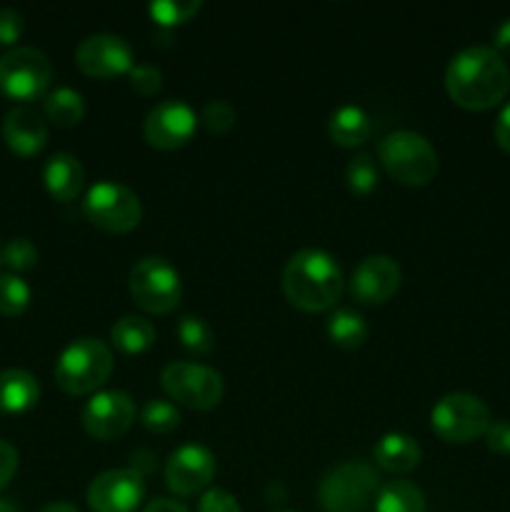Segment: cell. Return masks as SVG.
<instances>
[{
    "label": "cell",
    "mask_w": 510,
    "mask_h": 512,
    "mask_svg": "<svg viewBox=\"0 0 510 512\" xmlns=\"http://www.w3.org/2000/svg\"><path fill=\"white\" fill-rule=\"evenodd\" d=\"M450 98L468 110H488L510 90V70L503 55L488 45H470L450 58L445 70Z\"/></svg>",
    "instance_id": "obj_1"
},
{
    "label": "cell",
    "mask_w": 510,
    "mask_h": 512,
    "mask_svg": "<svg viewBox=\"0 0 510 512\" xmlns=\"http://www.w3.org/2000/svg\"><path fill=\"white\" fill-rule=\"evenodd\" d=\"M343 270L338 260L320 248H303L283 270V293L295 308L320 313L333 308L343 295Z\"/></svg>",
    "instance_id": "obj_2"
},
{
    "label": "cell",
    "mask_w": 510,
    "mask_h": 512,
    "mask_svg": "<svg viewBox=\"0 0 510 512\" xmlns=\"http://www.w3.org/2000/svg\"><path fill=\"white\" fill-rule=\"evenodd\" d=\"M380 490V475L365 460L333 465L318 485V503L325 512H363Z\"/></svg>",
    "instance_id": "obj_3"
},
{
    "label": "cell",
    "mask_w": 510,
    "mask_h": 512,
    "mask_svg": "<svg viewBox=\"0 0 510 512\" xmlns=\"http://www.w3.org/2000/svg\"><path fill=\"white\" fill-rule=\"evenodd\" d=\"M378 158L390 178L405 185H425L438 173V153L425 135L393 130L378 145Z\"/></svg>",
    "instance_id": "obj_4"
},
{
    "label": "cell",
    "mask_w": 510,
    "mask_h": 512,
    "mask_svg": "<svg viewBox=\"0 0 510 512\" xmlns=\"http://www.w3.org/2000/svg\"><path fill=\"white\" fill-rule=\"evenodd\" d=\"M113 373V353L98 338H78L60 353L55 363V383L70 395L98 390Z\"/></svg>",
    "instance_id": "obj_5"
},
{
    "label": "cell",
    "mask_w": 510,
    "mask_h": 512,
    "mask_svg": "<svg viewBox=\"0 0 510 512\" xmlns=\"http://www.w3.org/2000/svg\"><path fill=\"white\" fill-rule=\"evenodd\" d=\"M130 295L148 313L168 315L178 308L183 283L168 260L160 255H145L130 268Z\"/></svg>",
    "instance_id": "obj_6"
},
{
    "label": "cell",
    "mask_w": 510,
    "mask_h": 512,
    "mask_svg": "<svg viewBox=\"0 0 510 512\" xmlns=\"http://www.w3.org/2000/svg\"><path fill=\"white\" fill-rule=\"evenodd\" d=\"M83 213L98 228L110 233H128L138 228L143 218V205L135 190L115 180H100L90 185L83 200Z\"/></svg>",
    "instance_id": "obj_7"
},
{
    "label": "cell",
    "mask_w": 510,
    "mask_h": 512,
    "mask_svg": "<svg viewBox=\"0 0 510 512\" xmlns=\"http://www.w3.org/2000/svg\"><path fill=\"white\" fill-rule=\"evenodd\" d=\"M433 430L448 443H470L485 435L490 425V410L478 395L448 393L430 410Z\"/></svg>",
    "instance_id": "obj_8"
},
{
    "label": "cell",
    "mask_w": 510,
    "mask_h": 512,
    "mask_svg": "<svg viewBox=\"0 0 510 512\" xmlns=\"http://www.w3.org/2000/svg\"><path fill=\"white\" fill-rule=\"evenodd\" d=\"M53 65L38 48H13L0 58V93L10 100H35L48 90Z\"/></svg>",
    "instance_id": "obj_9"
},
{
    "label": "cell",
    "mask_w": 510,
    "mask_h": 512,
    "mask_svg": "<svg viewBox=\"0 0 510 512\" xmlns=\"http://www.w3.org/2000/svg\"><path fill=\"white\" fill-rule=\"evenodd\" d=\"M160 383L170 398L195 410L215 408L225 390L223 375L218 370L200 363H188V360L165 365L160 373Z\"/></svg>",
    "instance_id": "obj_10"
},
{
    "label": "cell",
    "mask_w": 510,
    "mask_h": 512,
    "mask_svg": "<svg viewBox=\"0 0 510 512\" xmlns=\"http://www.w3.org/2000/svg\"><path fill=\"white\" fill-rule=\"evenodd\" d=\"M143 495V475L135 468L105 470L88 485V505L93 512H133Z\"/></svg>",
    "instance_id": "obj_11"
},
{
    "label": "cell",
    "mask_w": 510,
    "mask_h": 512,
    "mask_svg": "<svg viewBox=\"0 0 510 512\" xmlns=\"http://www.w3.org/2000/svg\"><path fill=\"white\" fill-rule=\"evenodd\" d=\"M75 63L93 78H115V75L130 73L133 50L120 35L95 33L80 40V45L75 48Z\"/></svg>",
    "instance_id": "obj_12"
},
{
    "label": "cell",
    "mask_w": 510,
    "mask_h": 512,
    "mask_svg": "<svg viewBox=\"0 0 510 512\" xmlns=\"http://www.w3.org/2000/svg\"><path fill=\"white\" fill-rule=\"evenodd\" d=\"M83 428L98 440L120 438L135 420V403L123 390L95 393L83 408Z\"/></svg>",
    "instance_id": "obj_13"
},
{
    "label": "cell",
    "mask_w": 510,
    "mask_h": 512,
    "mask_svg": "<svg viewBox=\"0 0 510 512\" xmlns=\"http://www.w3.org/2000/svg\"><path fill=\"white\" fill-rule=\"evenodd\" d=\"M195 110L183 100H163L145 115L143 133L145 140L155 148L173 150L188 143L195 133Z\"/></svg>",
    "instance_id": "obj_14"
},
{
    "label": "cell",
    "mask_w": 510,
    "mask_h": 512,
    "mask_svg": "<svg viewBox=\"0 0 510 512\" xmlns=\"http://www.w3.org/2000/svg\"><path fill=\"white\" fill-rule=\"evenodd\" d=\"M215 475V455L205 445H180L165 465V480L175 495H195L208 488Z\"/></svg>",
    "instance_id": "obj_15"
},
{
    "label": "cell",
    "mask_w": 510,
    "mask_h": 512,
    "mask_svg": "<svg viewBox=\"0 0 510 512\" xmlns=\"http://www.w3.org/2000/svg\"><path fill=\"white\" fill-rule=\"evenodd\" d=\"M400 265L390 255H368L350 275V293L358 303L380 305L400 288Z\"/></svg>",
    "instance_id": "obj_16"
},
{
    "label": "cell",
    "mask_w": 510,
    "mask_h": 512,
    "mask_svg": "<svg viewBox=\"0 0 510 512\" xmlns=\"http://www.w3.org/2000/svg\"><path fill=\"white\" fill-rule=\"evenodd\" d=\"M3 140L13 153L28 155L40 153L48 143V125H45L43 115L35 113L28 105H18V108L8 110L3 118Z\"/></svg>",
    "instance_id": "obj_17"
},
{
    "label": "cell",
    "mask_w": 510,
    "mask_h": 512,
    "mask_svg": "<svg viewBox=\"0 0 510 512\" xmlns=\"http://www.w3.org/2000/svg\"><path fill=\"white\" fill-rule=\"evenodd\" d=\"M40 400V383L33 373L20 368L0 370V413L18 415L35 408Z\"/></svg>",
    "instance_id": "obj_18"
},
{
    "label": "cell",
    "mask_w": 510,
    "mask_h": 512,
    "mask_svg": "<svg viewBox=\"0 0 510 512\" xmlns=\"http://www.w3.org/2000/svg\"><path fill=\"white\" fill-rule=\"evenodd\" d=\"M43 180L48 193L53 195L55 200H73L75 195L83 190L85 183V170L80 165V160L70 153H55L50 155L48 163L43 168Z\"/></svg>",
    "instance_id": "obj_19"
},
{
    "label": "cell",
    "mask_w": 510,
    "mask_h": 512,
    "mask_svg": "<svg viewBox=\"0 0 510 512\" xmlns=\"http://www.w3.org/2000/svg\"><path fill=\"white\" fill-rule=\"evenodd\" d=\"M420 455H423V450H420L418 440L405 433L383 435L373 448L375 463L390 473H408V470L418 468Z\"/></svg>",
    "instance_id": "obj_20"
},
{
    "label": "cell",
    "mask_w": 510,
    "mask_h": 512,
    "mask_svg": "<svg viewBox=\"0 0 510 512\" xmlns=\"http://www.w3.org/2000/svg\"><path fill=\"white\" fill-rule=\"evenodd\" d=\"M330 138L335 140L343 148H355V145H363L365 140L373 133V123H370V115L365 113L360 105H340L333 115H330Z\"/></svg>",
    "instance_id": "obj_21"
},
{
    "label": "cell",
    "mask_w": 510,
    "mask_h": 512,
    "mask_svg": "<svg viewBox=\"0 0 510 512\" xmlns=\"http://www.w3.org/2000/svg\"><path fill=\"white\" fill-rule=\"evenodd\" d=\"M110 340L123 353H143L155 343V328L143 315H123L110 328Z\"/></svg>",
    "instance_id": "obj_22"
},
{
    "label": "cell",
    "mask_w": 510,
    "mask_h": 512,
    "mask_svg": "<svg viewBox=\"0 0 510 512\" xmlns=\"http://www.w3.org/2000/svg\"><path fill=\"white\" fill-rule=\"evenodd\" d=\"M375 512H425V495L410 480H390L375 495Z\"/></svg>",
    "instance_id": "obj_23"
},
{
    "label": "cell",
    "mask_w": 510,
    "mask_h": 512,
    "mask_svg": "<svg viewBox=\"0 0 510 512\" xmlns=\"http://www.w3.org/2000/svg\"><path fill=\"white\" fill-rule=\"evenodd\" d=\"M328 335L335 345L340 348H358V345L365 343L370 328L368 320L363 318V313L353 308H338L330 313L328 318Z\"/></svg>",
    "instance_id": "obj_24"
},
{
    "label": "cell",
    "mask_w": 510,
    "mask_h": 512,
    "mask_svg": "<svg viewBox=\"0 0 510 512\" xmlns=\"http://www.w3.org/2000/svg\"><path fill=\"white\" fill-rule=\"evenodd\" d=\"M45 115L55 125H78L85 115V100L73 88H55L45 95Z\"/></svg>",
    "instance_id": "obj_25"
},
{
    "label": "cell",
    "mask_w": 510,
    "mask_h": 512,
    "mask_svg": "<svg viewBox=\"0 0 510 512\" xmlns=\"http://www.w3.org/2000/svg\"><path fill=\"white\" fill-rule=\"evenodd\" d=\"M178 338L183 343V348H188L195 355H208L215 348V335L213 328L208 325V320L200 318V315H183L178 320Z\"/></svg>",
    "instance_id": "obj_26"
},
{
    "label": "cell",
    "mask_w": 510,
    "mask_h": 512,
    "mask_svg": "<svg viewBox=\"0 0 510 512\" xmlns=\"http://www.w3.org/2000/svg\"><path fill=\"white\" fill-rule=\"evenodd\" d=\"M30 305V285L20 275H0V315L18 318Z\"/></svg>",
    "instance_id": "obj_27"
},
{
    "label": "cell",
    "mask_w": 510,
    "mask_h": 512,
    "mask_svg": "<svg viewBox=\"0 0 510 512\" xmlns=\"http://www.w3.org/2000/svg\"><path fill=\"white\" fill-rule=\"evenodd\" d=\"M345 180L348 188L358 195H368L378 188V168H375L373 155L358 153L350 158L348 168H345Z\"/></svg>",
    "instance_id": "obj_28"
},
{
    "label": "cell",
    "mask_w": 510,
    "mask_h": 512,
    "mask_svg": "<svg viewBox=\"0 0 510 512\" xmlns=\"http://www.w3.org/2000/svg\"><path fill=\"white\" fill-rule=\"evenodd\" d=\"M198 10L200 0H153L148 13L160 28H170V25H178L183 23V20H188L190 15H195Z\"/></svg>",
    "instance_id": "obj_29"
},
{
    "label": "cell",
    "mask_w": 510,
    "mask_h": 512,
    "mask_svg": "<svg viewBox=\"0 0 510 512\" xmlns=\"http://www.w3.org/2000/svg\"><path fill=\"white\" fill-rule=\"evenodd\" d=\"M140 420L148 430L153 433H173L180 425V413L173 403L168 400H148L143 405V413H140Z\"/></svg>",
    "instance_id": "obj_30"
},
{
    "label": "cell",
    "mask_w": 510,
    "mask_h": 512,
    "mask_svg": "<svg viewBox=\"0 0 510 512\" xmlns=\"http://www.w3.org/2000/svg\"><path fill=\"white\" fill-rule=\"evenodd\" d=\"M3 263L10 270H30L38 263V248L28 238H13L3 248Z\"/></svg>",
    "instance_id": "obj_31"
},
{
    "label": "cell",
    "mask_w": 510,
    "mask_h": 512,
    "mask_svg": "<svg viewBox=\"0 0 510 512\" xmlns=\"http://www.w3.org/2000/svg\"><path fill=\"white\" fill-rule=\"evenodd\" d=\"M200 118H203V125L210 133H228L235 125L238 113H235V108L228 100H210L203 108V115H200Z\"/></svg>",
    "instance_id": "obj_32"
},
{
    "label": "cell",
    "mask_w": 510,
    "mask_h": 512,
    "mask_svg": "<svg viewBox=\"0 0 510 512\" xmlns=\"http://www.w3.org/2000/svg\"><path fill=\"white\" fill-rule=\"evenodd\" d=\"M130 85L133 90H138L140 95H153L158 93L160 85H163V73L160 68L150 63H138L130 68Z\"/></svg>",
    "instance_id": "obj_33"
},
{
    "label": "cell",
    "mask_w": 510,
    "mask_h": 512,
    "mask_svg": "<svg viewBox=\"0 0 510 512\" xmlns=\"http://www.w3.org/2000/svg\"><path fill=\"white\" fill-rule=\"evenodd\" d=\"M25 20L20 10L0 8V45H15L23 35Z\"/></svg>",
    "instance_id": "obj_34"
},
{
    "label": "cell",
    "mask_w": 510,
    "mask_h": 512,
    "mask_svg": "<svg viewBox=\"0 0 510 512\" xmlns=\"http://www.w3.org/2000/svg\"><path fill=\"white\" fill-rule=\"evenodd\" d=\"M198 512H240L238 500L223 488H210L208 493L200 498Z\"/></svg>",
    "instance_id": "obj_35"
},
{
    "label": "cell",
    "mask_w": 510,
    "mask_h": 512,
    "mask_svg": "<svg viewBox=\"0 0 510 512\" xmlns=\"http://www.w3.org/2000/svg\"><path fill=\"white\" fill-rule=\"evenodd\" d=\"M485 443L493 453L510 455V420H490L485 430Z\"/></svg>",
    "instance_id": "obj_36"
},
{
    "label": "cell",
    "mask_w": 510,
    "mask_h": 512,
    "mask_svg": "<svg viewBox=\"0 0 510 512\" xmlns=\"http://www.w3.org/2000/svg\"><path fill=\"white\" fill-rule=\"evenodd\" d=\"M15 470H18V450L0 438V490L13 480Z\"/></svg>",
    "instance_id": "obj_37"
},
{
    "label": "cell",
    "mask_w": 510,
    "mask_h": 512,
    "mask_svg": "<svg viewBox=\"0 0 510 512\" xmlns=\"http://www.w3.org/2000/svg\"><path fill=\"white\" fill-rule=\"evenodd\" d=\"M495 140L505 153H510V103L500 110L498 120H495Z\"/></svg>",
    "instance_id": "obj_38"
},
{
    "label": "cell",
    "mask_w": 510,
    "mask_h": 512,
    "mask_svg": "<svg viewBox=\"0 0 510 512\" xmlns=\"http://www.w3.org/2000/svg\"><path fill=\"white\" fill-rule=\"evenodd\" d=\"M493 50L498 55H510V18L493 30Z\"/></svg>",
    "instance_id": "obj_39"
},
{
    "label": "cell",
    "mask_w": 510,
    "mask_h": 512,
    "mask_svg": "<svg viewBox=\"0 0 510 512\" xmlns=\"http://www.w3.org/2000/svg\"><path fill=\"white\" fill-rule=\"evenodd\" d=\"M143 512H188L183 503L178 500H170V498H155L153 503H148V508Z\"/></svg>",
    "instance_id": "obj_40"
},
{
    "label": "cell",
    "mask_w": 510,
    "mask_h": 512,
    "mask_svg": "<svg viewBox=\"0 0 510 512\" xmlns=\"http://www.w3.org/2000/svg\"><path fill=\"white\" fill-rule=\"evenodd\" d=\"M38 512H80L75 505L70 503H48L45 508H40Z\"/></svg>",
    "instance_id": "obj_41"
},
{
    "label": "cell",
    "mask_w": 510,
    "mask_h": 512,
    "mask_svg": "<svg viewBox=\"0 0 510 512\" xmlns=\"http://www.w3.org/2000/svg\"><path fill=\"white\" fill-rule=\"evenodd\" d=\"M0 512H20L10 500H0Z\"/></svg>",
    "instance_id": "obj_42"
},
{
    "label": "cell",
    "mask_w": 510,
    "mask_h": 512,
    "mask_svg": "<svg viewBox=\"0 0 510 512\" xmlns=\"http://www.w3.org/2000/svg\"><path fill=\"white\" fill-rule=\"evenodd\" d=\"M270 512H293V510H270Z\"/></svg>",
    "instance_id": "obj_43"
},
{
    "label": "cell",
    "mask_w": 510,
    "mask_h": 512,
    "mask_svg": "<svg viewBox=\"0 0 510 512\" xmlns=\"http://www.w3.org/2000/svg\"><path fill=\"white\" fill-rule=\"evenodd\" d=\"M0 263H3V250H0Z\"/></svg>",
    "instance_id": "obj_44"
}]
</instances>
